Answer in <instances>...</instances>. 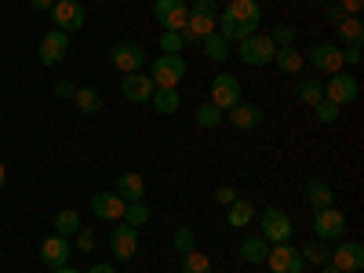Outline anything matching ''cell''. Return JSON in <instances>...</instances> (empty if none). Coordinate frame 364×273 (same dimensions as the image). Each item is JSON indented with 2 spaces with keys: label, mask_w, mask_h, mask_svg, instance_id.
<instances>
[{
  "label": "cell",
  "mask_w": 364,
  "mask_h": 273,
  "mask_svg": "<svg viewBox=\"0 0 364 273\" xmlns=\"http://www.w3.org/2000/svg\"><path fill=\"white\" fill-rule=\"evenodd\" d=\"M182 273H211V259L193 248V252L182 255Z\"/></svg>",
  "instance_id": "34"
},
{
  "label": "cell",
  "mask_w": 364,
  "mask_h": 273,
  "mask_svg": "<svg viewBox=\"0 0 364 273\" xmlns=\"http://www.w3.org/2000/svg\"><path fill=\"white\" fill-rule=\"evenodd\" d=\"M120 223H128V226H135V230L146 226V223H149V208H146L142 200H128V204H124V219H120Z\"/></svg>",
  "instance_id": "32"
},
{
  "label": "cell",
  "mask_w": 364,
  "mask_h": 273,
  "mask_svg": "<svg viewBox=\"0 0 364 273\" xmlns=\"http://www.w3.org/2000/svg\"><path fill=\"white\" fill-rule=\"evenodd\" d=\"M306 4H314V0H306Z\"/></svg>",
  "instance_id": "52"
},
{
  "label": "cell",
  "mask_w": 364,
  "mask_h": 273,
  "mask_svg": "<svg viewBox=\"0 0 364 273\" xmlns=\"http://www.w3.org/2000/svg\"><path fill=\"white\" fill-rule=\"evenodd\" d=\"M161 51L164 55H178L182 48H186V41H182V33H175V29H161Z\"/></svg>",
  "instance_id": "38"
},
{
  "label": "cell",
  "mask_w": 364,
  "mask_h": 273,
  "mask_svg": "<svg viewBox=\"0 0 364 273\" xmlns=\"http://www.w3.org/2000/svg\"><path fill=\"white\" fill-rule=\"evenodd\" d=\"M306 63L317 70V73H339L343 70V48L339 44H331V41H324V44H314L310 51H306Z\"/></svg>",
  "instance_id": "11"
},
{
  "label": "cell",
  "mask_w": 364,
  "mask_h": 273,
  "mask_svg": "<svg viewBox=\"0 0 364 273\" xmlns=\"http://www.w3.org/2000/svg\"><path fill=\"white\" fill-rule=\"evenodd\" d=\"M73 91H77V87H73L70 80H58V84H55V95H58V99H73Z\"/></svg>",
  "instance_id": "44"
},
{
  "label": "cell",
  "mask_w": 364,
  "mask_h": 273,
  "mask_svg": "<svg viewBox=\"0 0 364 273\" xmlns=\"http://www.w3.org/2000/svg\"><path fill=\"white\" fill-rule=\"evenodd\" d=\"M215 200H219V204H233V200H237V190H233V186H219V190H215Z\"/></svg>",
  "instance_id": "42"
},
{
  "label": "cell",
  "mask_w": 364,
  "mask_h": 273,
  "mask_svg": "<svg viewBox=\"0 0 364 273\" xmlns=\"http://www.w3.org/2000/svg\"><path fill=\"white\" fill-rule=\"evenodd\" d=\"M266 266H269V273H302V269H306L299 248H291L288 240H284V245H269Z\"/></svg>",
  "instance_id": "12"
},
{
  "label": "cell",
  "mask_w": 364,
  "mask_h": 273,
  "mask_svg": "<svg viewBox=\"0 0 364 273\" xmlns=\"http://www.w3.org/2000/svg\"><path fill=\"white\" fill-rule=\"evenodd\" d=\"M266 37L273 41V48H291V44H295V29L281 22V26H273V29H269Z\"/></svg>",
  "instance_id": "39"
},
{
  "label": "cell",
  "mask_w": 364,
  "mask_h": 273,
  "mask_svg": "<svg viewBox=\"0 0 364 273\" xmlns=\"http://www.w3.org/2000/svg\"><path fill=\"white\" fill-rule=\"evenodd\" d=\"M299 255H302V262H314V266H324V262H328V255H331V248L324 245V240H310L306 248H299Z\"/></svg>",
  "instance_id": "33"
},
{
  "label": "cell",
  "mask_w": 364,
  "mask_h": 273,
  "mask_svg": "<svg viewBox=\"0 0 364 273\" xmlns=\"http://www.w3.org/2000/svg\"><path fill=\"white\" fill-rule=\"evenodd\" d=\"M109 252H113V259H120V262H128V259H135L139 255V230L135 226H113L109 230Z\"/></svg>",
  "instance_id": "16"
},
{
  "label": "cell",
  "mask_w": 364,
  "mask_h": 273,
  "mask_svg": "<svg viewBox=\"0 0 364 273\" xmlns=\"http://www.w3.org/2000/svg\"><path fill=\"white\" fill-rule=\"evenodd\" d=\"M230 211H226V223L230 226H248L252 219H255V204L252 200H245V197H237L233 204H226Z\"/></svg>",
  "instance_id": "27"
},
{
  "label": "cell",
  "mask_w": 364,
  "mask_h": 273,
  "mask_svg": "<svg viewBox=\"0 0 364 273\" xmlns=\"http://www.w3.org/2000/svg\"><path fill=\"white\" fill-rule=\"evenodd\" d=\"M273 66H277L281 73H288V77H299L302 70H306V55H302L295 44H291V48H277V55H273Z\"/></svg>",
  "instance_id": "22"
},
{
  "label": "cell",
  "mask_w": 364,
  "mask_h": 273,
  "mask_svg": "<svg viewBox=\"0 0 364 273\" xmlns=\"http://www.w3.org/2000/svg\"><path fill=\"white\" fill-rule=\"evenodd\" d=\"M154 91H157V84L149 80V73H142V70L120 77V95H124L128 102H135V106L149 102V99H154Z\"/></svg>",
  "instance_id": "15"
},
{
  "label": "cell",
  "mask_w": 364,
  "mask_h": 273,
  "mask_svg": "<svg viewBox=\"0 0 364 273\" xmlns=\"http://www.w3.org/2000/svg\"><path fill=\"white\" fill-rule=\"evenodd\" d=\"M51 226H55V233H58V237H73V233H77L84 223H80V211H73V208H63V211L55 215V223H51Z\"/></svg>",
  "instance_id": "30"
},
{
  "label": "cell",
  "mask_w": 364,
  "mask_h": 273,
  "mask_svg": "<svg viewBox=\"0 0 364 273\" xmlns=\"http://www.w3.org/2000/svg\"><path fill=\"white\" fill-rule=\"evenodd\" d=\"M259 233L269 240V245H284V240H291V215L284 208H262V215H259Z\"/></svg>",
  "instance_id": "5"
},
{
  "label": "cell",
  "mask_w": 364,
  "mask_h": 273,
  "mask_svg": "<svg viewBox=\"0 0 364 273\" xmlns=\"http://www.w3.org/2000/svg\"><path fill=\"white\" fill-rule=\"evenodd\" d=\"M87 273H117V269H113V266H109V262H95V266H91V269H87Z\"/></svg>",
  "instance_id": "46"
},
{
  "label": "cell",
  "mask_w": 364,
  "mask_h": 273,
  "mask_svg": "<svg viewBox=\"0 0 364 273\" xmlns=\"http://www.w3.org/2000/svg\"><path fill=\"white\" fill-rule=\"evenodd\" d=\"M223 120H230V124H233V128H240V132H252V128H259V124H262L266 117H262V109H259L255 102H237L233 109H226V113H223Z\"/></svg>",
  "instance_id": "19"
},
{
  "label": "cell",
  "mask_w": 364,
  "mask_h": 273,
  "mask_svg": "<svg viewBox=\"0 0 364 273\" xmlns=\"http://www.w3.org/2000/svg\"><path fill=\"white\" fill-rule=\"evenodd\" d=\"M215 4H230V0H215Z\"/></svg>",
  "instance_id": "51"
},
{
  "label": "cell",
  "mask_w": 364,
  "mask_h": 273,
  "mask_svg": "<svg viewBox=\"0 0 364 273\" xmlns=\"http://www.w3.org/2000/svg\"><path fill=\"white\" fill-rule=\"evenodd\" d=\"M328 262L336 266L339 273H357V269H364V248H360V240H343V245L328 255Z\"/></svg>",
  "instance_id": "18"
},
{
  "label": "cell",
  "mask_w": 364,
  "mask_h": 273,
  "mask_svg": "<svg viewBox=\"0 0 364 273\" xmlns=\"http://www.w3.org/2000/svg\"><path fill=\"white\" fill-rule=\"evenodd\" d=\"M259 22H262L259 0H230L226 11L215 15V33H223L230 44H237V41L259 33Z\"/></svg>",
  "instance_id": "1"
},
{
  "label": "cell",
  "mask_w": 364,
  "mask_h": 273,
  "mask_svg": "<svg viewBox=\"0 0 364 273\" xmlns=\"http://www.w3.org/2000/svg\"><path fill=\"white\" fill-rule=\"evenodd\" d=\"M149 106H154L157 113H164V117L178 113V106H182L178 87H157V91H154V99H149Z\"/></svg>",
  "instance_id": "26"
},
{
  "label": "cell",
  "mask_w": 364,
  "mask_h": 273,
  "mask_svg": "<svg viewBox=\"0 0 364 273\" xmlns=\"http://www.w3.org/2000/svg\"><path fill=\"white\" fill-rule=\"evenodd\" d=\"M73 102H77V109L84 113V117H95L99 109H102V95L95 87H77L73 91Z\"/></svg>",
  "instance_id": "28"
},
{
  "label": "cell",
  "mask_w": 364,
  "mask_h": 273,
  "mask_svg": "<svg viewBox=\"0 0 364 273\" xmlns=\"http://www.w3.org/2000/svg\"><path fill=\"white\" fill-rule=\"evenodd\" d=\"M321 273H339V269H336V266H331V262H324V266H321Z\"/></svg>",
  "instance_id": "50"
},
{
  "label": "cell",
  "mask_w": 364,
  "mask_h": 273,
  "mask_svg": "<svg viewBox=\"0 0 364 273\" xmlns=\"http://www.w3.org/2000/svg\"><path fill=\"white\" fill-rule=\"evenodd\" d=\"M171 248H175L178 255L193 252V248H197V237H193V230H190V226H178V230H175V237H171Z\"/></svg>",
  "instance_id": "36"
},
{
  "label": "cell",
  "mask_w": 364,
  "mask_h": 273,
  "mask_svg": "<svg viewBox=\"0 0 364 273\" xmlns=\"http://www.w3.org/2000/svg\"><path fill=\"white\" fill-rule=\"evenodd\" d=\"M336 37H339V48H360V41H364L360 15H346L343 22H336Z\"/></svg>",
  "instance_id": "23"
},
{
  "label": "cell",
  "mask_w": 364,
  "mask_h": 273,
  "mask_svg": "<svg viewBox=\"0 0 364 273\" xmlns=\"http://www.w3.org/2000/svg\"><path fill=\"white\" fill-rule=\"evenodd\" d=\"M4 182H8V168L0 164V190H4Z\"/></svg>",
  "instance_id": "49"
},
{
  "label": "cell",
  "mask_w": 364,
  "mask_h": 273,
  "mask_svg": "<svg viewBox=\"0 0 364 273\" xmlns=\"http://www.w3.org/2000/svg\"><path fill=\"white\" fill-rule=\"evenodd\" d=\"M273 55H277V48H273V41L266 33H252L245 41H237V58L245 66H269Z\"/></svg>",
  "instance_id": "3"
},
{
  "label": "cell",
  "mask_w": 364,
  "mask_h": 273,
  "mask_svg": "<svg viewBox=\"0 0 364 273\" xmlns=\"http://www.w3.org/2000/svg\"><path fill=\"white\" fill-rule=\"evenodd\" d=\"M357 95H360V84H357V77L346 73V70L331 73V80L324 84V99H328V102H336V106H350Z\"/></svg>",
  "instance_id": "8"
},
{
  "label": "cell",
  "mask_w": 364,
  "mask_h": 273,
  "mask_svg": "<svg viewBox=\"0 0 364 273\" xmlns=\"http://www.w3.org/2000/svg\"><path fill=\"white\" fill-rule=\"evenodd\" d=\"M306 204H310L314 211L336 204V193H331V186H328L324 178H310V182H306Z\"/></svg>",
  "instance_id": "24"
},
{
  "label": "cell",
  "mask_w": 364,
  "mask_h": 273,
  "mask_svg": "<svg viewBox=\"0 0 364 273\" xmlns=\"http://www.w3.org/2000/svg\"><path fill=\"white\" fill-rule=\"evenodd\" d=\"M29 4H33L37 11H51V4H55V0H29Z\"/></svg>",
  "instance_id": "47"
},
{
  "label": "cell",
  "mask_w": 364,
  "mask_h": 273,
  "mask_svg": "<svg viewBox=\"0 0 364 273\" xmlns=\"http://www.w3.org/2000/svg\"><path fill=\"white\" fill-rule=\"evenodd\" d=\"M215 15H219V4L215 0H193L190 4V18L182 26V41H204L208 33H215Z\"/></svg>",
  "instance_id": "2"
},
{
  "label": "cell",
  "mask_w": 364,
  "mask_h": 273,
  "mask_svg": "<svg viewBox=\"0 0 364 273\" xmlns=\"http://www.w3.org/2000/svg\"><path fill=\"white\" fill-rule=\"evenodd\" d=\"M48 273H77L73 266H55V269H48Z\"/></svg>",
  "instance_id": "48"
},
{
  "label": "cell",
  "mask_w": 364,
  "mask_h": 273,
  "mask_svg": "<svg viewBox=\"0 0 364 273\" xmlns=\"http://www.w3.org/2000/svg\"><path fill=\"white\" fill-rule=\"evenodd\" d=\"M314 117L321 120V124H336V120L343 117V106H336V102H328V99H321V102L314 106Z\"/></svg>",
  "instance_id": "37"
},
{
  "label": "cell",
  "mask_w": 364,
  "mask_h": 273,
  "mask_svg": "<svg viewBox=\"0 0 364 273\" xmlns=\"http://www.w3.org/2000/svg\"><path fill=\"white\" fill-rule=\"evenodd\" d=\"M109 66L120 70V77H124V73H139V70L146 66L142 44H113V48H109Z\"/></svg>",
  "instance_id": "13"
},
{
  "label": "cell",
  "mask_w": 364,
  "mask_h": 273,
  "mask_svg": "<svg viewBox=\"0 0 364 273\" xmlns=\"http://www.w3.org/2000/svg\"><path fill=\"white\" fill-rule=\"evenodd\" d=\"M66 55H70V33H63V29H48V33L41 37L37 44V58H41V66H63L66 63Z\"/></svg>",
  "instance_id": "6"
},
{
  "label": "cell",
  "mask_w": 364,
  "mask_h": 273,
  "mask_svg": "<svg viewBox=\"0 0 364 273\" xmlns=\"http://www.w3.org/2000/svg\"><path fill=\"white\" fill-rule=\"evenodd\" d=\"M182 77H186V58L182 55H157L149 63V80L157 87H178Z\"/></svg>",
  "instance_id": "4"
},
{
  "label": "cell",
  "mask_w": 364,
  "mask_h": 273,
  "mask_svg": "<svg viewBox=\"0 0 364 273\" xmlns=\"http://www.w3.org/2000/svg\"><path fill=\"white\" fill-rule=\"evenodd\" d=\"M314 233H317V240H343V233H346V211H339L336 204L314 211Z\"/></svg>",
  "instance_id": "7"
},
{
  "label": "cell",
  "mask_w": 364,
  "mask_h": 273,
  "mask_svg": "<svg viewBox=\"0 0 364 273\" xmlns=\"http://www.w3.org/2000/svg\"><path fill=\"white\" fill-rule=\"evenodd\" d=\"M328 18H331V22H343L346 15H343V8H339V4H328Z\"/></svg>",
  "instance_id": "45"
},
{
  "label": "cell",
  "mask_w": 364,
  "mask_h": 273,
  "mask_svg": "<svg viewBox=\"0 0 364 273\" xmlns=\"http://www.w3.org/2000/svg\"><path fill=\"white\" fill-rule=\"evenodd\" d=\"M154 18L161 22V29H175V33H182V26H186V18H190V4L186 0H157Z\"/></svg>",
  "instance_id": "14"
},
{
  "label": "cell",
  "mask_w": 364,
  "mask_h": 273,
  "mask_svg": "<svg viewBox=\"0 0 364 273\" xmlns=\"http://www.w3.org/2000/svg\"><path fill=\"white\" fill-rule=\"evenodd\" d=\"M117 193L124 197V200H142L146 197V182H142V175L139 171H124L117 178Z\"/></svg>",
  "instance_id": "25"
},
{
  "label": "cell",
  "mask_w": 364,
  "mask_h": 273,
  "mask_svg": "<svg viewBox=\"0 0 364 273\" xmlns=\"http://www.w3.org/2000/svg\"><path fill=\"white\" fill-rule=\"evenodd\" d=\"M200 44H204V55L211 58V63H226V58L233 55V51H230V41H226L223 33H208Z\"/></svg>",
  "instance_id": "29"
},
{
  "label": "cell",
  "mask_w": 364,
  "mask_h": 273,
  "mask_svg": "<svg viewBox=\"0 0 364 273\" xmlns=\"http://www.w3.org/2000/svg\"><path fill=\"white\" fill-rule=\"evenodd\" d=\"M211 106H219L223 113L226 109H233L237 102H245L240 99V80L233 77V73H219V77H211V99H208Z\"/></svg>",
  "instance_id": "9"
},
{
  "label": "cell",
  "mask_w": 364,
  "mask_h": 273,
  "mask_svg": "<svg viewBox=\"0 0 364 273\" xmlns=\"http://www.w3.org/2000/svg\"><path fill=\"white\" fill-rule=\"evenodd\" d=\"M73 237H77V245H80V252H91V248H95V233H91L87 226H80V230H77Z\"/></svg>",
  "instance_id": "40"
},
{
  "label": "cell",
  "mask_w": 364,
  "mask_h": 273,
  "mask_svg": "<svg viewBox=\"0 0 364 273\" xmlns=\"http://www.w3.org/2000/svg\"><path fill=\"white\" fill-rule=\"evenodd\" d=\"M197 124L208 128V132H211V128H219V124H223V109H219V106H211V102L197 106Z\"/></svg>",
  "instance_id": "35"
},
{
  "label": "cell",
  "mask_w": 364,
  "mask_h": 273,
  "mask_svg": "<svg viewBox=\"0 0 364 273\" xmlns=\"http://www.w3.org/2000/svg\"><path fill=\"white\" fill-rule=\"evenodd\" d=\"M339 8H343V15H360L364 0H339Z\"/></svg>",
  "instance_id": "43"
},
{
  "label": "cell",
  "mask_w": 364,
  "mask_h": 273,
  "mask_svg": "<svg viewBox=\"0 0 364 273\" xmlns=\"http://www.w3.org/2000/svg\"><path fill=\"white\" fill-rule=\"evenodd\" d=\"M295 99L306 102V106L314 109V106L324 99V84H321V80H299V84H295Z\"/></svg>",
  "instance_id": "31"
},
{
  "label": "cell",
  "mask_w": 364,
  "mask_h": 273,
  "mask_svg": "<svg viewBox=\"0 0 364 273\" xmlns=\"http://www.w3.org/2000/svg\"><path fill=\"white\" fill-rule=\"evenodd\" d=\"M84 8L80 0H55L51 4V22L55 29H63V33H77V29H84Z\"/></svg>",
  "instance_id": "10"
},
{
  "label": "cell",
  "mask_w": 364,
  "mask_h": 273,
  "mask_svg": "<svg viewBox=\"0 0 364 273\" xmlns=\"http://www.w3.org/2000/svg\"><path fill=\"white\" fill-rule=\"evenodd\" d=\"M124 197H120L117 190L113 193H95L91 197V215H95L99 223H120L124 219Z\"/></svg>",
  "instance_id": "17"
},
{
  "label": "cell",
  "mask_w": 364,
  "mask_h": 273,
  "mask_svg": "<svg viewBox=\"0 0 364 273\" xmlns=\"http://www.w3.org/2000/svg\"><path fill=\"white\" fill-rule=\"evenodd\" d=\"M343 66H360V48H343Z\"/></svg>",
  "instance_id": "41"
},
{
  "label": "cell",
  "mask_w": 364,
  "mask_h": 273,
  "mask_svg": "<svg viewBox=\"0 0 364 273\" xmlns=\"http://www.w3.org/2000/svg\"><path fill=\"white\" fill-rule=\"evenodd\" d=\"M240 262H248V266H266V255H269V240L259 233V237H245L240 240V248H237Z\"/></svg>",
  "instance_id": "21"
},
{
  "label": "cell",
  "mask_w": 364,
  "mask_h": 273,
  "mask_svg": "<svg viewBox=\"0 0 364 273\" xmlns=\"http://www.w3.org/2000/svg\"><path fill=\"white\" fill-rule=\"evenodd\" d=\"M41 259H44V266H48V269L66 266V262H70V237L51 233V237L44 240V245H41Z\"/></svg>",
  "instance_id": "20"
}]
</instances>
